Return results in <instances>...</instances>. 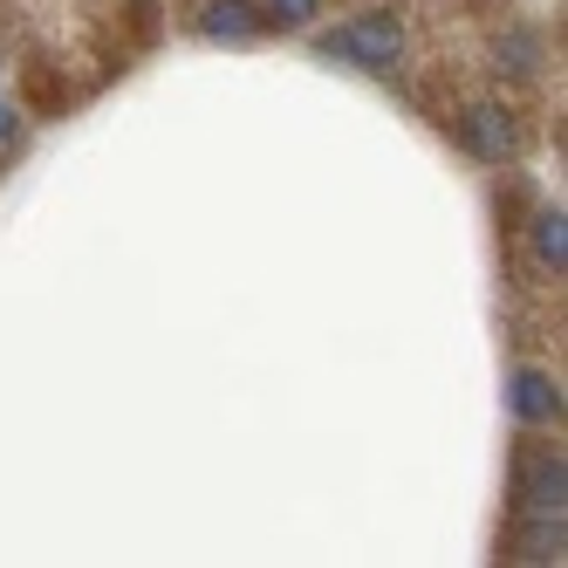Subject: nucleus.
<instances>
[{
	"label": "nucleus",
	"mask_w": 568,
	"mask_h": 568,
	"mask_svg": "<svg viewBox=\"0 0 568 568\" xmlns=\"http://www.w3.org/2000/svg\"><path fill=\"white\" fill-rule=\"evenodd\" d=\"M199 34H206V42H254V34H261V8H254V0H206Z\"/></svg>",
	"instance_id": "6"
},
{
	"label": "nucleus",
	"mask_w": 568,
	"mask_h": 568,
	"mask_svg": "<svg viewBox=\"0 0 568 568\" xmlns=\"http://www.w3.org/2000/svg\"><path fill=\"white\" fill-rule=\"evenodd\" d=\"M459 144L479 158V165H514V158H520V124H514V110L473 103V110L459 116Z\"/></svg>",
	"instance_id": "3"
},
{
	"label": "nucleus",
	"mask_w": 568,
	"mask_h": 568,
	"mask_svg": "<svg viewBox=\"0 0 568 568\" xmlns=\"http://www.w3.org/2000/svg\"><path fill=\"white\" fill-rule=\"evenodd\" d=\"M561 500H568L561 445H527V453H514V507H561Z\"/></svg>",
	"instance_id": "2"
},
{
	"label": "nucleus",
	"mask_w": 568,
	"mask_h": 568,
	"mask_svg": "<svg viewBox=\"0 0 568 568\" xmlns=\"http://www.w3.org/2000/svg\"><path fill=\"white\" fill-rule=\"evenodd\" d=\"M322 14V0H261V28H308Z\"/></svg>",
	"instance_id": "9"
},
{
	"label": "nucleus",
	"mask_w": 568,
	"mask_h": 568,
	"mask_svg": "<svg viewBox=\"0 0 568 568\" xmlns=\"http://www.w3.org/2000/svg\"><path fill=\"white\" fill-rule=\"evenodd\" d=\"M507 404H514L520 425H561V384L548 371H514Z\"/></svg>",
	"instance_id": "5"
},
{
	"label": "nucleus",
	"mask_w": 568,
	"mask_h": 568,
	"mask_svg": "<svg viewBox=\"0 0 568 568\" xmlns=\"http://www.w3.org/2000/svg\"><path fill=\"white\" fill-rule=\"evenodd\" d=\"M322 55H343V62L371 69V75H390L397 55H404V21L384 14V8L377 14H356V21H343V28L322 34Z\"/></svg>",
	"instance_id": "1"
},
{
	"label": "nucleus",
	"mask_w": 568,
	"mask_h": 568,
	"mask_svg": "<svg viewBox=\"0 0 568 568\" xmlns=\"http://www.w3.org/2000/svg\"><path fill=\"white\" fill-rule=\"evenodd\" d=\"M527 240H535V261H541V274H568V220H561V206H541L535 220H527Z\"/></svg>",
	"instance_id": "7"
},
{
	"label": "nucleus",
	"mask_w": 568,
	"mask_h": 568,
	"mask_svg": "<svg viewBox=\"0 0 568 568\" xmlns=\"http://www.w3.org/2000/svg\"><path fill=\"white\" fill-rule=\"evenodd\" d=\"M568 527L561 507H514V535H507V561H561Z\"/></svg>",
	"instance_id": "4"
},
{
	"label": "nucleus",
	"mask_w": 568,
	"mask_h": 568,
	"mask_svg": "<svg viewBox=\"0 0 568 568\" xmlns=\"http://www.w3.org/2000/svg\"><path fill=\"white\" fill-rule=\"evenodd\" d=\"M14 138H21V110L0 97V144H14Z\"/></svg>",
	"instance_id": "10"
},
{
	"label": "nucleus",
	"mask_w": 568,
	"mask_h": 568,
	"mask_svg": "<svg viewBox=\"0 0 568 568\" xmlns=\"http://www.w3.org/2000/svg\"><path fill=\"white\" fill-rule=\"evenodd\" d=\"M494 69L514 75V83H527V75L541 69V34L535 28H507L500 42H494Z\"/></svg>",
	"instance_id": "8"
}]
</instances>
